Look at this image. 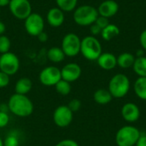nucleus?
Returning <instances> with one entry per match:
<instances>
[{
    "instance_id": "obj_38",
    "label": "nucleus",
    "mask_w": 146,
    "mask_h": 146,
    "mask_svg": "<svg viewBox=\"0 0 146 146\" xmlns=\"http://www.w3.org/2000/svg\"><path fill=\"white\" fill-rule=\"evenodd\" d=\"M10 0H0V8L5 7V6H9Z\"/></svg>"
},
{
    "instance_id": "obj_4",
    "label": "nucleus",
    "mask_w": 146,
    "mask_h": 146,
    "mask_svg": "<svg viewBox=\"0 0 146 146\" xmlns=\"http://www.w3.org/2000/svg\"><path fill=\"white\" fill-rule=\"evenodd\" d=\"M80 53L89 61H97L102 52V45L94 36H86L81 39Z\"/></svg>"
},
{
    "instance_id": "obj_17",
    "label": "nucleus",
    "mask_w": 146,
    "mask_h": 146,
    "mask_svg": "<svg viewBox=\"0 0 146 146\" xmlns=\"http://www.w3.org/2000/svg\"><path fill=\"white\" fill-rule=\"evenodd\" d=\"M33 88V82L27 77H22L19 79L15 85V93L27 95Z\"/></svg>"
},
{
    "instance_id": "obj_25",
    "label": "nucleus",
    "mask_w": 146,
    "mask_h": 146,
    "mask_svg": "<svg viewBox=\"0 0 146 146\" xmlns=\"http://www.w3.org/2000/svg\"><path fill=\"white\" fill-rule=\"evenodd\" d=\"M56 91L58 94L62 95V96H67L71 92V85L69 82L64 80H60L55 86Z\"/></svg>"
},
{
    "instance_id": "obj_26",
    "label": "nucleus",
    "mask_w": 146,
    "mask_h": 146,
    "mask_svg": "<svg viewBox=\"0 0 146 146\" xmlns=\"http://www.w3.org/2000/svg\"><path fill=\"white\" fill-rule=\"evenodd\" d=\"M10 47H11L10 39L4 34L1 35L0 36V53L4 54V53L9 52L10 50Z\"/></svg>"
},
{
    "instance_id": "obj_33",
    "label": "nucleus",
    "mask_w": 146,
    "mask_h": 146,
    "mask_svg": "<svg viewBox=\"0 0 146 146\" xmlns=\"http://www.w3.org/2000/svg\"><path fill=\"white\" fill-rule=\"evenodd\" d=\"M90 32L92 33V36H94L95 37V36H97L98 34H101L102 29L98 25H96L95 23H93L92 25L90 26Z\"/></svg>"
},
{
    "instance_id": "obj_6",
    "label": "nucleus",
    "mask_w": 146,
    "mask_h": 146,
    "mask_svg": "<svg viewBox=\"0 0 146 146\" xmlns=\"http://www.w3.org/2000/svg\"><path fill=\"white\" fill-rule=\"evenodd\" d=\"M80 37L74 33H69L63 37L61 48L66 56L74 57L80 53Z\"/></svg>"
},
{
    "instance_id": "obj_39",
    "label": "nucleus",
    "mask_w": 146,
    "mask_h": 146,
    "mask_svg": "<svg viewBox=\"0 0 146 146\" xmlns=\"http://www.w3.org/2000/svg\"><path fill=\"white\" fill-rule=\"evenodd\" d=\"M144 50H139L137 51V57H141V56H144Z\"/></svg>"
},
{
    "instance_id": "obj_12",
    "label": "nucleus",
    "mask_w": 146,
    "mask_h": 146,
    "mask_svg": "<svg viewBox=\"0 0 146 146\" xmlns=\"http://www.w3.org/2000/svg\"><path fill=\"white\" fill-rule=\"evenodd\" d=\"M82 70L79 64L75 62L67 63L61 69L62 79L71 83L78 80L81 75Z\"/></svg>"
},
{
    "instance_id": "obj_16",
    "label": "nucleus",
    "mask_w": 146,
    "mask_h": 146,
    "mask_svg": "<svg viewBox=\"0 0 146 146\" xmlns=\"http://www.w3.org/2000/svg\"><path fill=\"white\" fill-rule=\"evenodd\" d=\"M98 66L104 70H112L117 66L116 56L110 52L102 53L97 60Z\"/></svg>"
},
{
    "instance_id": "obj_21",
    "label": "nucleus",
    "mask_w": 146,
    "mask_h": 146,
    "mask_svg": "<svg viewBox=\"0 0 146 146\" xmlns=\"http://www.w3.org/2000/svg\"><path fill=\"white\" fill-rule=\"evenodd\" d=\"M133 89L139 98L146 101V77H139L134 83Z\"/></svg>"
},
{
    "instance_id": "obj_5",
    "label": "nucleus",
    "mask_w": 146,
    "mask_h": 146,
    "mask_svg": "<svg viewBox=\"0 0 146 146\" xmlns=\"http://www.w3.org/2000/svg\"><path fill=\"white\" fill-rule=\"evenodd\" d=\"M140 131L133 126H124L121 127L115 134V143L117 146H134L139 138Z\"/></svg>"
},
{
    "instance_id": "obj_27",
    "label": "nucleus",
    "mask_w": 146,
    "mask_h": 146,
    "mask_svg": "<svg viewBox=\"0 0 146 146\" xmlns=\"http://www.w3.org/2000/svg\"><path fill=\"white\" fill-rule=\"evenodd\" d=\"M19 145H20L19 139L14 133L9 134L8 136H6V138L3 140V146H19Z\"/></svg>"
},
{
    "instance_id": "obj_7",
    "label": "nucleus",
    "mask_w": 146,
    "mask_h": 146,
    "mask_svg": "<svg viewBox=\"0 0 146 146\" xmlns=\"http://www.w3.org/2000/svg\"><path fill=\"white\" fill-rule=\"evenodd\" d=\"M20 68V60L18 56L9 51L0 56V71L9 76L15 74Z\"/></svg>"
},
{
    "instance_id": "obj_2",
    "label": "nucleus",
    "mask_w": 146,
    "mask_h": 146,
    "mask_svg": "<svg viewBox=\"0 0 146 146\" xmlns=\"http://www.w3.org/2000/svg\"><path fill=\"white\" fill-rule=\"evenodd\" d=\"M98 9L88 4L81 5L76 8L74 11L73 18L74 22L81 27H86L92 25L98 17Z\"/></svg>"
},
{
    "instance_id": "obj_13",
    "label": "nucleus",
    "mask_w": 146,
    "mask_h": 146,
    "mask_svg": "<svg viewBox=\"0 0 146 146\" xmlns=\"http://www.w3.org/2000/svg\"><path fill=\"white\" fill-rule=\"evenodd\" d=\"M121 116L129 123L136 122L140 117V110L136 104L127 103L121 108Z\"/></svg>"
},
{
    "instance_id": "obj_18",
    "label": "nucleus",
    "mask_w": 146,
    "mask_h": 146,
    "mask_svg": "<svg viewBox=\"0 0 146 146\" xmlns=\"http://www.w3.org/2000/svg\"><path fill=\"white\" fill-rule=\"evenodd\" d=\"M112 98H113V97H112V95L110 94V92H109L108 89H104V88L98 89L93 94L94 101L97 104H101V105L108 104L109 103L111 102Z\"/></svg>"
},
{
    "instance_id": "obj_42",
    "label": "nucleus",
    "mask_w": 146,
    "mask_h": 146,
    "mask_svg": "<svg viewBox=\"0 0 146 146\" xmlns=\"http://www.w3.org/2000/svg\"><path fill=\"white\" fill-rule=\"evenodd\" d=\"M0 107H1V103H0Z\"/></svg>"
},
{
    "instance_id": "obj_34",
    "label": "nucleus",
    "mask_w": 146,
    "mask_h": 146,
    "mask_svg": "<svg viewBox=\"0 0 146 146\" xmlns=\"http://www.w3.org/2000/svg\"><path fill=\"white\" fill-rule=\"evenodd\" d=\"M139 43L144 50H146V29L144 30L139 36Z\"/></svg>"
},
{
    "instance_id": "obj_29",
    "label": "nucleus",
    "mask_w": 146,
    "mask_h": 146,
    "mask_svg": "<svg viewBox=\"0 0 146 146\" xmlns=\"http://www.w3.org/2000/svg\"><path fill=\"white\" fill-rule=\"evenodd\" d=\"M9 122V116L7 112L0 110V128L5 127Z\"/></svg>"
},
{
    "instance_id": "obj_32",
    "label": "nucleus",
    "mask_w": 146,
    "mask_h": 146,
    "mask_svg": "<svg viewBox=\"0 0 146 146\" xmlns=\"http://www.w3.org/2000/svg\"><path fill=\"white\" fill-rule=\"evenodd\" d=\"M55 146H80L79 144L74 140V139H62L61 141H59L56 145Z\"/></svg>"
},
{
    "instance_id": "obj_3",
    "label": "nucleus",
    "mask_w": 146,
    "mask_h": 146,
    "mask_svg": "<svg viewBox=\"0 0 146 146\" xmlns=\"http://www.w3.org/2000/svg\"><path fill=\"white\" fill-rule=\"evenodd\" d=\"M130 86L129 78L124 74H117L110 79L108 90L113 98H121L128 93Z\"/></svg>"
},
{
    "instance_id": "obj_8",
    "label": "nucleus",
    "mask_w": 146,
    "mask_h": 146,
    "mask_svg": "<svg viewBox=\"0 0 146 146\" xmlns=\"http://www.w3.org/2000/svg\"><path fill=\"white\" fill-rule=\"evenodd\" d=\"M9 8L12 15L19 20H26L33 13L29 0H10Z\"/></svg>"
},
{
    "instance_id": "obj_19",
    "label": "nucleus",
    "mask_w": 146,
    "mask_h": 146,
    "mask_svg": "<svg viewBox=\"0 0 146 146\" xmlns=\"http://www.w3.org/2000/svg\"><path fill=\"white\" fill-rule=\"evenodd\" d=\"M117 65L121 68H129L133 67L135 56L130 52H123L120 54L117 57Z\"/></svg>"
},
{
    "instance_id": "obj_36",
    "label": "nucleus",
    "mask_w": 146,
    "mask_h": 146,
    "mask_svg": "<svg viewBox=\"0 0 146 146\" xmlns=\"http://www.w3.org/2000/svg\"><path fill=\"white\" fill-rule=\"evenodd\" d=\"M37 38H38V39L40 42H42V43L46 42V41L48 40V38H49L48 35H47V33H46L45 32H42L41 33H39V34L37 36Z\"/></svg>"
},
{
    "instance_id": "obj_37",
    "label": "nucleus",
    "mask_w": 146,
    "mask_h": 146,
    "mask_svg": "<svg viewBox=\"0 0 146 146\" xmlns=\"http://www.w3.org/2000/svg\"><path fill=\"white\" fill-rule=\"evenodd\" d=\"M5 31H6V26H5V24L3 21H0V36L3 35Z\"/></svg>"
},
{
    "instance_id": "obj_15",
    "label": "nucleus",
    "mask_w": 146,
    "mask_h": 146,
    "mask_svg": "<svg viewBox=\"0 0 146 146\" xmlns=\"http://www.w3.org/2000/svg\"><path fill=\"white\" fill-rule=\"evenodd\" d=\"M46 20L50 27H59L63 24L65 21L64 12L58 7L51 8L46 15Z\"/></svg>"
},
{
    "instance_id": "obj_9",
    "label": "nucleus",
    "mask_w": 146,
    "mask_h": 146,
    "mask_svg": "<svg viewBox=\"0 0 146 146\" xmlns=\"http://www.w3.org/2000/svg\"><path fill=\"white\" fill-rule=\"evenodd\" d=\"M24 27L30 36L37 37L39 33L44 32V20L38 13H32L24 20Z\"/></svg>"
},
{
    "instance_id": "obj_30",
    "label": "nucleus",
    "mask_w": 146,
    "mask_h": 146,
    "mask_svg": "<svg viewBox=\"0 0 146 146\" xmlns=\"http://www.w3.org/2000/svg\"><path fill=\"white\" fill-rule=\"evenodd\" d=\"M96 25H98L102 30L106 27L109 24H110V21H109V19L106 18V17H104V16H101V15H98V17L97 18L96 21L94 22Z\"/></svg>"
},
{
    "instance_id": "obj_23",
    "label": "nucleus",
    "mask_w": 146,
    "mask_h": 146,
    "mask_svg": "<svg viewBox=\"0 0 146 146\" xmlns=\"http://www.w3.org/2000/svg\"><path fill=\"white\" fill-rule=\"evenodd\" d=\"M133 71L139 77H146V57L141 56L135 58L133 65Z\"/></svg>"
},
{
    "instance_id": "obj_35",
    "label": "nucleus",
    "mask_w": 146,
    "mask_h": 146,
    "mask_svg": "<svg viewBox=\"0 0 146 146\" xmlns=\"http://www.w3.org/2000/svg\"><path fill=\"white\" fill-rule=\"evenodd\" d=\"M135 146H146V134L141 133L140 137L139 138Z\"/></svg>"
},
{
    "instance_id": "obj_28",
    "label": "nucleus",
    "mask_w": 146,
    "mask_h": 146,
    "mask_svg": "<svg viewBox=\"0 0 146 146\" xmlns=\"http://www.w3.org/2000/svg\"><path fill=\"white\" fill-rule=\"evenodd\" d=\"M69 110L73 112V113H75L77 111H79L81 108V102L80 100L77 99V98H74L72 100L69 101L68 104L67 105Z\"/></svg>"
},
{
    "instance_id": "obj_1",
    "label": "nucleus",
    "mask_w": 146,
    "mask_h": 146,
    "mask_svg": "<svg viewBox=\"0 0 146 146\" xmlns=\"http://www.w3.org/2000/svg\"><path fill=\"white\" fill-rule=\"evenodd\" d=\"M9 111L18 117H27L33 112L34 106L32 100L27 95L14 93L8 101Z\"/></svg>"
},
{
    "instance_id": "obj_24",
    "label": "nucleus",
    "mask_w": 146,
    "mask_h": 146,
    "mask_svg": "<svg viewBox=\"0 0 146 146\" xmlns=\"http://www.w3.org/2000/svg\"><path fill=\"white\" fill-rule=\"evenodd\" d=\"M56 3L63 12H70L76 9L78 0H56Z\"/></svg>"
},
{
    "instance_id": "obj_41",
    "label": "nucleus",
    "mask_w": 146,
    "mask_h": 146,
    "mask_svg": "<svg viewBox=\"0 0 146 146\" xmlns=\"http://www.w3.org/2000/svg\"><path fill=\"white\" fill-rule=\"evenodd\" d=\"M0 15H1V11H0Z\"/></svg>"
},
{
    "instance_id": "obj_22",
    "label": "nucleus",
    "mask_w": 146,
    "mask_h": 146,
    "mask_svg": "<svg viewBox=\"0 0 146 146\" xmlns=\"http://www.w3.org/2000/svg\"><path fill=\"white\" fill-rule=\"evenodd\" d=\"M120 34V28L115 24H109L106 27L102 30L101 36L103 39L106 41H110L112 38H115Z\"/></svg>"
},
{
    "instance_id": "obj_10",
    "label": "nucleus",
    "mask_w": 146,
    "mask_h": 146,
    "mask_svg": "<svg viewBox=\"0 0 146 146\" xmlns=\"http://www.w3.org/2000/svg\"><path fill=\"white\" fill-rule=\"evenodd\" d=\"M38 80L44 86H55L56 84L62 80L61 69L55 66H48L41 70Z\"/></svg>"
},
{
    "instance_id": "obj_11",
    "label": "nucleus",
    "mask_w": 146,
    "mask_h": 146,
    "mask_svg": "<svg viewBox=\"0 0 146 146\" xmlns=\"http://www.w3.org/2000/svg\"><path fill=\"white\" fill-rule=\"evenodd\" d=\"M74 113L67 105H60L56 107L53 112V121L61 128L68 127L73 121Z\"/></svg>"
},
{
    "instance_id": "obj_14",
    "label": "nucleus",
    "mask_w": 146,
    "mask_h": 146,
    "mask_svg": "<svg viewBox=\"0 0 146 146\" xmlns=\"http://www.w3.org/2000/svg\"><path fill=\"white\" fill-rule=\"evenodd\" d=\"M97 9L99 15L109 19L117 14L119 5L115 0H105L100 3Z\"/></svg>"
},
{
    "instance_id": "obj_20",
    "label": "nucleus",
    "mask_w": 146,
    "mask_h": 146,
    "mask_svg": "<svg viewBox=\"0 0 146 146\" xmlns=\"http://www.w3.org/2000/svg\"><path fill=\"white\" fill-rule=\"evenodd\" d=\"M65 54L64 52L62 51V48L61 47H56V46H54V47H51L49 49L48 52H47V57L48 59L53 62V63H59V62H62L64 58H65Z\"/></svg>"
},
{
    "instance_id": "obj_31",
    "label": "nucleus",
    "mask_w": 146,
    "mask_h": 146,
    "mask_svg": "<svg viewBox=\"0 0 146 146\" xmlns=\"http://www.w3.org/2000/svg\"><path fill=\"white\" fill-rule=\"evenodd\" d=\"M10 81L9 76L5 73L0 71V88H4L9 86Z\"/></svg>"
},
{
    "instance_id": "obj_40",
    "label": "nucleus",
    "mask_w": 146,
    "mask_h": 146,
    "mask_svg": "<svg viewBox=\"0 0 146 146\" xmlns=\"http://www.w3.org/2000/svg\"><path fill=\"white\" fill-rule=\"evenodd\" d=\"M0 146H3V140L2 139L1 137H0Z\"/></svg>"
}]
</instances>
